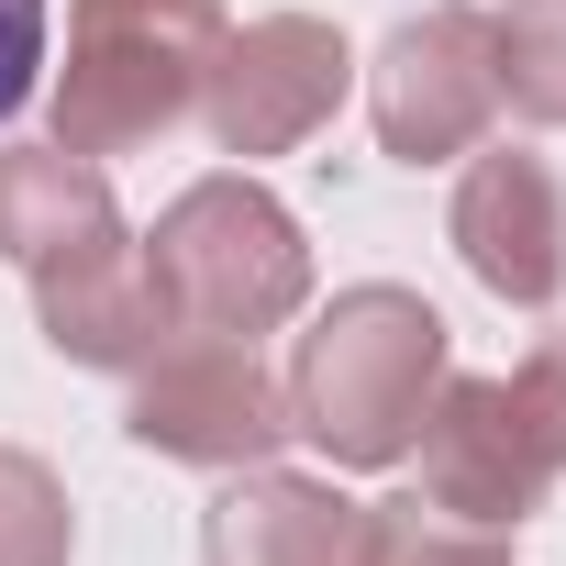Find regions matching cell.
Here are the masks:
<instances>
[{"mask_svg": "<svg viewBox=\"0 0 566 566\" xmlns=\"http://www.w3.org/2000/svg\"><path fill=\"white\" fill-rule=\"evenodd\" d=\"M455 255L489 301L511 312H544L566 290V189L533 145H478L467 178H455V211H444Z\"/></svg>", "mask_w": 566, "mask_h": 566, "instance_id": "ba28073f", "label": "cell"}, {"mask_svg": "<svg viewBox=\"0 0 566 566\" xmlns=\"http://www.w3.org/2000/svg\"><path fill=\"white\" fill-rule=\"evenodd\" d=\"M345 90H356V56L323 12H255L244 34H222L200 78V123L222 156H290L345 112Z\"/></svg>", "mask_w": 566, "mask_h": 566, "instance_id": "52a82bcc", "label": "cell"}, {"mask_svg": "<svg viewBox=\"0 0 566 566\" xmlns=\"http://www.w3.org/2000/svg\"><path fill=\"white\" fill-rule=\"evenodd\" d=\"M67 544H78L67 478L23 444H0V566H67Z\"/></svg>", "mask_w": 566, "mask_h": 566, "instance_id": "4fadbf2b", "label": "cell"}, {"mask_svg": "<svg viewBox=\"0 0 566 566\" xmlns=\"http://www.w3.org/2000/svg\"><path fill=\"white\" fill-rule=\"evenodd\" d=\"M123 233V200L101 178V156H67V145H0V255L23 277Z\"/></svg>", "mask_w": 566, "mask_h": 566, "instance_id": "8fae6325", "label": "cell"}, {"mask_svg": "<svg viewBox=\"0 0 566 566\" xmlns=\"http://www.w3.org/2000/svg\"><path fill=\"white\" fill-rule=\"evenodd\" d=\"M411 455H422V500H433L444 522H478V533H511V522L544 511L555 478H566V444H555L544 400H533L522 378H455V367H444V389H433Z\"/></svg>", "mask_w": 566, "mask_h": 566, "instance_id": "277c9868", "label": "cell"}, {"mask_svg": "<svg viewBox=\"0 0 566 566\" xmlns=\"http://www.w3.org/2000/svg\"><path fill=\"white\" fill-rule=\"evenodd\" d=\"M222 0H67V67H56V145L67 156H134L167 123L200 112V78L222 56Z\"/></svg>", "mask_w": 566, "mask_h": 566, "instance_id": "3957f363", "label": "cell"}, {"mask_svg": "<svg viewBox=\"0 0 566 566\" xmlns=\"http://www.w3.org/2000/svg\"><path fill=\"white\" fill-rule=\"evenodd\" d=\"M123 433L167 467H266L290 444V389L255 367V345H222V334H167L145 367H134V411Z\"/></svg>", "mask_w": 566, "mask_h": 566, "instance_id": "5b68a950", "label": "cell"}, {"mask_svg": "<svg viewBox=\"0 0 566 566\" xmlns=\"http://www.w3.org/2000/svg\"><path fill=\"white\" fill-rule=\"evenodd\" d=\"M367 112H378V145L400 167H455L489 145L500 123V23L478 12V0H433V12H411L378 67H367Z\"/></svg>", "mask_w": 566, "mask_h": 566, "instance_id": "8992f818", "label": "cell"}, {"mask_svg": "<svg viewBox=\"0 0 566 566\" xmlns=\"http://www.w3.org/2000/svg\"><path fill=\"white\" fill-rule=\"evenodd\" d=\"M145 277H156V301L178 334H222V345H255L277 323H301L312 301V244L290 222V200L255 189L244 167L222 178H189L156 233H145Z\"/></svg>", "mask_w": 566, "mask_h": 566, "instance_id": "7a4b0ae2", "label": "cell"}, {"mask_svg": "<svg viewBox=\"0 0 566 566\" xmlns=\"http://www.w3.org/2000/svg\"><path fill=\"white\" fill-rule=\"evenodd\" d=\"M356 566H511V533L444 522L433 500H378V511H367V544H356Z\"/></svg>", "mask_w": 566, "mask_h": 566, "instance_id": "5bb4252c", "label": "cell"}, {"mask_svg": "<svg viewBox=\"0 0 566 566\" xmlns=\"http://www.w3.org/2000/svg\"><path fill=\"white\" fill-rule=\"evenodd\" d=\"M34 323H45V345H56L67 367H101V378H134V367L178 334L134 233H101V244L34 266Z\"/></svg>", "mask_w": 566, "mask_h": 566, "instance_id": "9c48e42d", "label": "cell"}, {"mask_svg": "<svg viewBox=\"0 0 566 566\" xmlns=\"http://www.w3.org/2000/svg\"><path fill=\"white\" fill-rule=\"evenodd\" d=\"M455 367V334L422 290H400V277H356V290H334L290 356V433L323 444L334 467H400L433 389Z\"/></svg>", "mask_w": 566, "mask_h": 566, "instance_id": "6da1fadb", "label": "cell"}, {"mask_svg": "<svg viewBox=\"0 0 566 566\" xmlns=\"http://www.w3.org/2000/svg\"><path fill=\"white\" fill-rule=\"evenodd\" d=\"M356 544H367V500L290 467H233V489L200 511L211 566H356Z\"/></svg>", "mask_w": 566, "mask_h": 566, "instance_id": "30bf717a", "label": "cell"}, {"mask_svg": "<svg viewBox=\"0 0 566 566\" xmlns=\"http://www.w3.org/2000/svg\"><path fill=\"white\" fill-rule=\"evenodd\" d=\"M500 23V112L566 134V0H511Z\"/></svg>", "mask_w": 566, "mask_h": 566, "instance_id": "7c38bea8", "label": "cell"}, {"mask_svg": "<svg viewBox=\"0 0 566 566\" xmlns=\"http://www.w3.org/2000/svg\"><path fill=\"white\" fill-rule=\"evenodd\" d=\"M511 378H522V389L544 400V422H555V444H566V334H544V345H533V356H522Z\"/></svg>", "mask_w": 566, "mask_h": 566, "instance_id": "2e32d148", "label": "cell"}, {"mask_svg": "<svg viewBox=\"0 0 566 566\" xmlns=\"http://www.w3.org/2000/svg\"><path fill=\"white\" fill-rule=\"evenodd\" d=\"M45 90V0H0V123Z\"/></svg>", "mask_w": 566, "mask_h": 566, "instance_id": "9a60e30c", "label": "cell"}]
</instances>
